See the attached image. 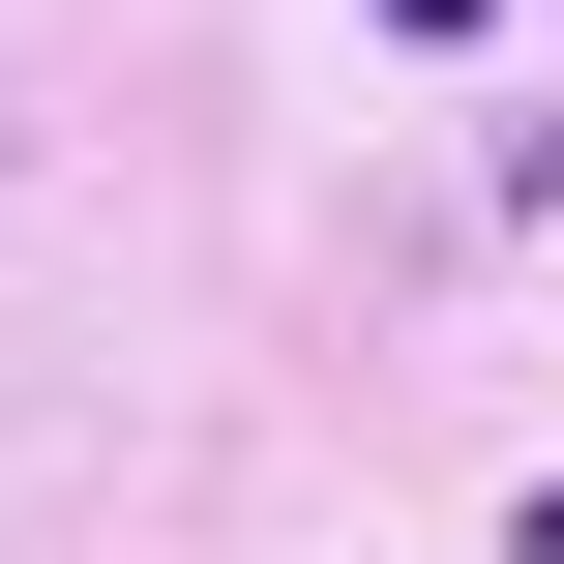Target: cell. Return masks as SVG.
Here are the masks:
<instances>
[{
	"mask_svg": "<svg viewBox=\"0 0 564 564\" xmlns=\"http://www.w3.org/2000/svg\"><path fill=\"white\" fill-rule=\"evenodd\" d=\"M506 208H564V89H535V119H506Z\"/></svg>",
	"mask_w": 564,
	"mask_h": 564,
	"instance_id": "1",
	"label": "cell"
}]
</instances>
